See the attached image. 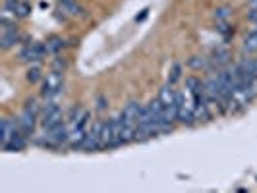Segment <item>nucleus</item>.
<instances>
[{
    "label": "nucleus",
    "mask_w": 257,
    "mask_h": 193,
    "mask_svg": "<svg viewBox=\"0 0 257 193\" xmlns=\"http://www.w3.org/2000/svg\"><path fill=\"white\" fill-rule=\"evenodd\" d=\"M54 66H56V68H62V70H64V68H66V60H64V58H58V60L54 62Z\"/></svg>",
    "instance_id": "obj_23"
},
{
    "label": "nucleus",
    "mask_w": 257,
    "mask_h": 193,
    "mask_svg": "<svg viewBox=\"0 0 257 193\" xmlns=\"http://www.w3.org/2000/svg\"><path fill=\"white\" fill-rule=\"evenodd\" d=\"M147 14H149V10H143V14H142V16H138V18H136V20H138V22H140V20H145V18H147Z\"/></svg>",
    "instance_id": "obj_24"
},
{
    "label": "nucleus",
    "mask_w": 257,
    "mask_h": 193,
    "mask_svg": "<svg viewBox=\"0 0 257 193\" xmlns=\"http://www.w3.org/2000/svg\"><path fill=\"white\" fill-rule=\"evenodd\" d=\"M20 33H18V29H14V31H8V33H2L0 35V47L4 49V51H8V49H12L16 47L18 43H20Z\"/></svg>",
    "instance_id": "obj_13"
},
{
    "label": "nucleus",
    "mask_w": 257,
    "mask_h": 193,
    "mask_svg": "<svg viewBox=\"0 0 257 193\" xmlns=\"http://www.w3.org/2000/svg\"><path fill=\"white\" fill-rule=\"evenodd\" d=\"M39 79H41V68L37 64L31 66L29 70H27V81H31V83H37Z\"/></svg>",
    "instance_id": "obj_20"
},
{
    "label": "nucleus",
    "mask_w": 257,
    "mask_h": 193,
    "mask_svg": "<svg viewBox=\"0 0 257 193\" xmlns=\"http://www.w3.org/2000/svg\"><path fill=\"white\" fill-rule=\"evenodd\" d=\"M209 60L215 66H226L230 62V52L226 51V49H217V51L213 52V58H209Z\"/></svg>",
    "instance_id": "obj_14"
},
{
    "label": "nucleus",
    "mask_w": 257,
    "mask_h": 193,
    "mask_svg": "<svg viewBox=\"0 0 257 193\" xmlns=\"http://www.w3.org/2000/svg\"><path fill=\"white\" fill-rule=\"evenodd\" d=\"M45 47H47V52H51V54H56L58 51H62V47H64V41L60 37H51L47 43H45Z\"/></svg>",
    "instance_id": "obj_16"
},
{
    "label": "nucleus",
    "mask_w": 257,
    "mask_h": 193,
    "mask_svg": "<svg viewBox=\"0 0 257 193\" xmlns=\"http://www.w3.org/2000/svg\"><path fill=\"white\" fill-rule=\"evenodd\" d=\"M18 126H20V129H22L26 135H31V133L35 131V126H37V116L24 110V112L20 114V118H18Z\"/></svg>",
    "instance_id": "obj_9"
},
{
    "label": "nucleus",
    "mask_w": 257,
    "mask_h": 193,
    "mask_svg": "<svg viewBox=\"0 0 257 193\" xmlns=\"http://www.w3.org/2000/svg\"><path fill=\"white\" fill-rule=\"evenodd\" d=\"M142 104L138 103V101H130L126 106H124V110L120 112V120H122V124L124 126H134V128H138V120H140V114H142Z\"/></svg>",
    "instance_id": "obj_6"
},
{
    "label": "nucleus",
    "mask_w": 257,
    "mask_h": 193,
    "mask_svg": "<svg viewBox=\"0 0 257 193\" xmlns=\"http://www.w3.org/2000/svg\"><path fill=\"white\" fill-rule=\"evenodd\" d=\"M101 129H103V122H95L89 128L85 139L81 143V149L83 151H97V149H103V143H101Z\"/></svg>",
    "instance_id": "obj_5"
},
{
    "label": "nucleus",
    "mask_w": 257,
    "mask_h": 193,
    "mask_svg": "<svg viewBox=\"0 0 257 193\" xmlns=\"http://www.w3.org/2000/svg\"><path fill=\"white\" fill-rule=\"evenodd\" d=\"M26 133H24V131H22V133H18V135H16V137H14L12 141L8 143V145H6V147H4V149H6V151H22V149H24V147H26Z\"/></svg>",
    "instance_id": "obj_15"
},
{
    "label": "nucleus",
    "mask_w": 257,
    "mask_h": 193,
    "mask_svg": "<svg viewBox=\"0 0 257 193\" xmlns=\"http://www.w3.org/2000/svg\"><path fill=\"white\" fill-rule=\"evenodd\" d=\"M87 120H89V112L85 110V108H81V106H74L72 110H70V114H68V124L70 126H79V124H87Z\"/></svg>",
    "instance_id": "obj_10"
},
{
    "label": "nucleus",
    "mask_w": 257,
    "mask_h": 193,
    "mask_svg": "<svg viewBox=\"0 0 257 193\" xmlns=\"http://www.w3.org/2000/svg\"><path fill=\"white\" fill-rule=\"evenodd\" d=\"M18 133H22V129H20V126H18V122H12V120L4 118V120H2V133H0L2 147H6Z\"/></svg>",
    "instance_id": "obj_8"
},
{
    "label": "nucleus",
    "mask_w": 257,
    "mask_h": 193,
    "mask_svg": "<svg viewBox=\"0 0 257 193\" xmlns=\"http://www.w3.org/2000/svg\"><path fill=\"white\" fill-rule=\"evenodd\" d=\"M178 122L192 124L195 122V95L186 87V91L178 93Z\"/></svg>",
    "instance_id": "obj_1"
},
{
    "label": "nucleus",
    "mask_w": 257,
    "mask_h": 193,
    "mask_svg": "<svg viewBox=\"0 0 257 193\" xmlns=\"http://www.w3.org/2000/svg\"><path fill=\"white\" fill-rule=\"evenodd\" d=\"M244 51L247 52H253L257 51V31H253L251 35H247L244 41Z\"/></svg>",
    "instance_id": "obj_18"
},
{
    "label": "nucleus",
    "mask_w": 257,
    "mask_h": 193,
    "mask_svg": "<svg viewBox=\"0 0 257 193\" xmlns=\"http://www.w3.org/2000/svg\"><path fill=\"white\" fill-rule=\"evenodd\" d=\"M60 12L68 18H77V16H83V8L76 0H66V2H60Z\"/></svg>",
    "instance_id": "obj_12"
},
{
    "label": "nucleus",
    "mask_w": 257,
    "mask_h": 193,
    "mask_svg": "<svg viewBox=\"0 0 257 193\" xmlns=\"http://www.w3.org/2000/svg\"><path fill=\"white\" fill-rule=\"evenodd\" d=\"M47 54V47L41 43H29L24 47V51L20 52V60L22 62H29V64H37L45 58Z\"/></svg>",
    "instance_id": "obj_4"
},
{
    "label": "nucleus",
    "mask_w": 257,
    "mask_h": 193,
    "mask_svg": "<svg viewBox=\"0 0 257 193\" xmlns=\"http://www.w3.org/2000/svg\"><path fill=\"white\" fill-rule=\"evenodd\" d=\"M228 16H230V10H228V8H220V10H217V14H215V18H217V20H222V22H224Z\"/></svg>",
    "instance_id": "obj_22"
},
{
    "label": "nucleus",
    "mask_w": 257,
    "mask_h": 193,
    "mask_svg": "<svg viewBox=\"0 0 257 193\" xmlns=\"http://www.w3.org/2000/svg\"><path fill=\"white\" fill-rule=\"evenodd\" d=\"M209 64H211V60L205 58V56H193V58H190V66H192L193 70H205V68H209Z\"/></svg>",
    "instance_id": "obj_17"
},
{
    "label": "nucleus",
    "mask_w": 257,
    "mask_h": 193,
    "mask_svg": "<svg viewBox=\"0 0 257 193\" xmlns=\"http://www.w3.org/2000/svg\"><path fill=\"white\" fill-rule=\"evenodd\" d=\"M180 77H182V66L174 64L172 66V70H170V74H168V83H170V85H174Z\"/></svg>",
    "instance_id": "obj_19"
},
{
    "label": "nucleus",
    "mask_w": 257,
    "mask_h": 193,
    "mask_svg": "<svg viewBox=\"0 0 257 193\" xmlns=\"http://www.w3.org/2000/svg\"><path fill=\"white\" fill-rule=\"evenodd\" d=\"M62 87H64V76H62V72L52 70L43 79V89H41V93L47 99H54V97H58L62 93Z\"/></svg>",
    "instance_id": "obj_2"
},
{
    "label": "nucleus",
    "mask_w": 257,
    "mask_h": 193,
    "mask_svg": "<svg viewBox=\"0 0 257 193\" xmlns=\"http://www.w3.org/2000/svg\"><path fill=\"white\" fill-rule=\"evenodd\" d=\"M68 135H70V128L66 124H60L56 128L47 129V135H45V143H49L52 147H58L62 143H68Z\"/></svg>",
    "instance_id": "obj_7"
},
{
    "label": "nucleus",
    "mask_w": 257,
    "mask_h": 193,
    "mask_svg": "<svg viewBox=\"0 0 257 193\" xmlns=\"http://www.w3.org/2000/svg\"><path fill=\"white\" fill-rule=\"evenodd\" d=\"M24 110H27V112H31V114H35V116H39L41 114V106H39V103L35 101V99H29L26 103V106H24Z\"/></svg>",
    "instance_id": "obj_21"
},
{
    "label": "nucleus",
    "mask_w": 257,
    "mask_h": 193,
    "mask_svg": "<svg viewBox=\"0 0 257 193\" xmlns=\"http://www.w3.org/2000/svg\"><path fill=\"white\" fill-rule=\"evenodd\" d=\"M62 118H64L62 108L51 101V103L45 104L43 110H41V126L45 128V131H47V129H52V128H56V126H60V124H64Z\"/></svg>",
    "instance_id": "obj_3"
},
{
    "label": "nucleus",
    "mask_w": 257,
    "mask_h": 193,
    "mask_svg": "<svg viewBox=\"0 0 257 193\" xmlns=\"http://www.w3.org/2000/svg\"><path fill=\"white\" fill-rule=\"evenodd\" d=\"M85 135H87V129L83 124H79V126H70V135H68V143L72 145V147H81V143L85 139Z\"/></svg>",
    "instance_id": "obj_11"
}]
</instances>
